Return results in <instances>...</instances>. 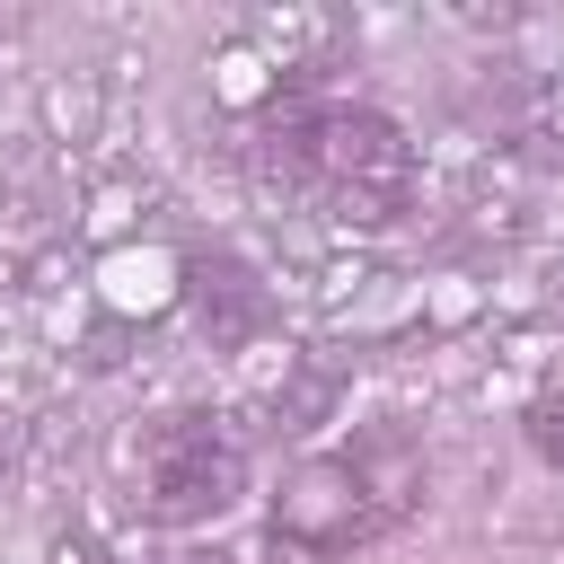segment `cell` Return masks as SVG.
<instances>
[{
    "instance_id": "1",
    "label": "cell",
    "mask_w": 564,
    "mask_h": 564,
    "mask_svg": "<svg viewBox=\"0 0 564 564\" xmlns=\"http://www.w3.org/2000/svg\"><path fill=\"white\" fill-rule=\"evenodd\" d=\"M256 167L317 194L335 220H397L414 194V141L379 106H273L256 132Z\"/></svg>"
},
{
    "instance_id": "2",
    "label": "cell",
    "mask_w": 564,
    "mask_h": 564,
    "mask_svg": "<svg viewBox=\"0 0 564 564\" xmlns=\"http://www.w3.org/2000/svg\"><path fill=\"white\" fill-rule=\"evenodd\" d=\"M247 494V441L220 414H150L132 441V511L159 529L220 520Z\"/></svg>"
},
{
    "instance_id": "3",
    "label": "cell",
    "mask_w": 564,
    "mask_h": 564,
    "mask_svg": "<svg viewBox=\"0 0 564 564\" xmlns=\"http://www.w3.org/2000/svg\"><path fill=\"white\" fill-rule=\"evenodd\" d=\"M264 529H273V555H291V564H335L344 546L379 538L388 511H379L361 458L344 449V458H300V467L282 476V494H273V520H264Z\"/></svg>"
},
{
    "instance_id": "4",
    "label": "cell",
    "mask_w": 564,
    "mask_h": 564,
    "mask_svg": "<svg viewBox=\"0 0 564 564\" xmlns=\"http://www.w3.org/2000/svg\"><path fill=\"white\" fill-rule=\"evenodd\" d=\"M185 282H194V317H203V335H212V344L256 335V317L273 308V300H264V282H256L238 256H194V264H185Z\"/></svg>"
},
{
    "instance_id": "5",
    "label": "cell",
    "mask_w": 564,
    "mask_h": 564,
    "mask_svg": "<svg viewBox=\"0 0 564 564\" xmlns=\"http://www.w3.org/2000/svg\"><path fill=\"white\" fill-rule=\"evenodd\" d=\"M529 449H538L546 467H564V397H546V405L529 414Z\"/></svg>"
},
{
    "instance_id": "6",
    "label": "cell",
    "mask_w": 564,
    "mask_h": 564,
    "mask_svg": "<svg viewBox=\"0 0 564 564\" xmlns=\"http://www.w3.org/2000/svg\"><path fill=\"white\" fill-rule=\"evenodd\" d=\"M18 449H26V423H18V414H0V476L18 467Z\"/></svg>"
},
{
    "instance_id": "7",
    "label": "cell",
    "mask_w": 564,
    "mask_h": 564,
    "mask_svg": "<svg viewBox=\"0 0 564 564\" xmlns=\"http://www.w3.org/2000/svg\"><path fill=\"white\" fill-rule=\"evenodd\" d=\"M159 564H229L220 546H176V555H159Z\"/></svg>"
}]
</instances>
